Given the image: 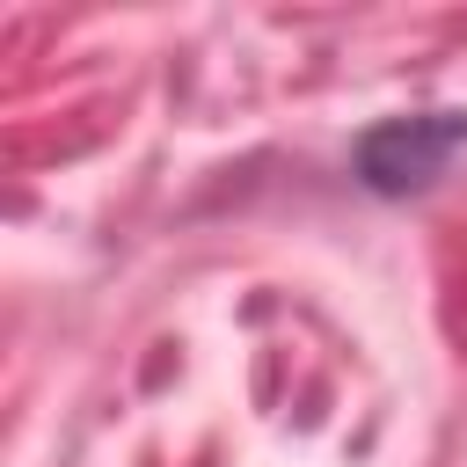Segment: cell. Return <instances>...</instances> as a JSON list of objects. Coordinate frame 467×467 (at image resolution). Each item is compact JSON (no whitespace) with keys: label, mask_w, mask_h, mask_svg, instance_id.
Instances as JSON below:
<instances>
[{"label":"cell","mask_w":467,"mask_h":467,"mask_svg":"<svg viewBox=\"0 0 467 467\" xmlns=\"http://www.w3.org/2000/svg\"><path fill=\"white\" fill-rule=\"evenodd\" d=\"M460 139H467V124H460V117H452V124H431V117H416V124H387V131H372V139H365V182H379V190L431 182Z\"/></svg>","instance_id":"1"}]
</instances>
